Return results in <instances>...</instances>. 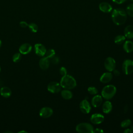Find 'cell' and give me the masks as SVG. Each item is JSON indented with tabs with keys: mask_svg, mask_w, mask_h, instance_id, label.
<instances>
[{
	"mask_svg": "<svg viewBox=\"0 0 133 133\" xmlns=\"http://www.w3.org/2000/svg\"><path fill=\"white\" fill-rule=\"evenodd\" d=\"M102 102V98L100 95L95 96L91 99V104L95 108L99 107Z\"/></svg>",
	"mask_w": 133,
	"mask_h": 133,
	"instance_id": "2e32d148",
	"label": "cell"
},
{
	"mask_svg": "<svg viewBox=\"0 0 133 133\" xmlns=\"http://www.w3.org/2000/svg\"><path fill=\"white\" fill-rule=\"evenodd\" d=\"M50 64L49 59L45 57L41 58L39 61V65L42 70H46L48 68Z\"/></svg>",
	"mask_w": 133,
	"mask_h": 133,
	"instance_id": "5bb4252c",
	"label": "cell"
},
{
	"mask_svg": "<svg viewBox=\"0 0 133 133\" xmlns=\"http://www.w3.org/2000/svg\"><path fill=\"white\" fill-rule=\"evenodd\" d=\"M21 59V55L20 53H16L12 56V60L14 62H19Z\"/></svg>",
	"mask_w": 133,
	"mask_h": 133,
	"instance_id": "83f0119b",
	"label": "cell"
},
{
	"mask_svg": "<svg viewBox=\"0 0 133 133\" xmlns=\"http://www.w3.org/2000/svg\"><path fill=\"white\" fill-rule=\"evenodd\" d=\"M49 60L50 62H51V63L52 64H58L60 61L59 58L57 56H56L55 55L54 56H53L52 57H51L50 59H49Z\"/></svg>",
	"mask_w": 133,
	"mask_h": 133,
	"instance_id": "f1b7e54d",
	"label": "cell"
},
{
	"mask_svg": "<svg viewBox=\"0 0 133 133\" xmlns=\"http://www.w3.org/2000/svg\"><path fill=\"white\" fill-rule=\"evenodd\" d=\"M116 92V88L113 85H108L104 86L101 91V95L103 98L107 100L112 98Z\"/></svg>",
	"mask_w": 133,
	"mask_h": 133,
	"instance_id": "3957f363",
	"label": "cell"
},
{
	"mask_svg": "<svg viewBox=\"0 0 133 133\" xmlns=\"http://www.w3.org/2000/svg\"><path fill=\"white\" fill-rule=\"evenodd\" d=\"M1 45H2V42H1V41L0 40V47H1Z\"/></svg>",
	"mask_w": 133,
	"mask_h": 133,
	"instance_id": "f35d334b",
	"label": "cell"
},
{
	"mask_svg": "<svg viewBox=\"0 0 133 133\" xmlns=\"http://www.w3.org/2000/svg\"><path fill=\"white\" fill-rule=\"evenodd\" d=\"M123 49L127 53L133 51V43L130 41H126L123 43Z\"/></svg>",
	"mask_w": 133,
	"mask_h": 133,
	"instance_id": "ac0fdd59",
	"label": "cell"
},
{
	"mask_svg": "<svg viewBox=\"0 0 133 133\" xmlns=\"http://www.w3.org/2000/svg\"><path fill=\"white\" fill-rule=\"evenodd\" d=\"M99 8L100 11L105 13L110 12L112 10V7L110 4L107 2H101L99 5Z\"/></svg>",
	"mask_w": 133,
	"mask_h": 133,
	"instance_id": "7c38bea8",
	"label": "cell"
},
{
	"mask_svg": "<svg viewBox=\"0 0 133 133\" xmlns=\"http://www.w3.org/2000/svg\"><path fill=\"white\" fill-rule=\"evenodd\" d=\"M2 84H3L2 81V80L0 79V87H2Z\"/></svg>",
	"mask_w": 133,
	"mask_h": 133,
	"instance_id": "d590c367",
	"label": "cell"
},
{
	"mask_svg": "<svg viewBox=\"0 0 133 133\" xmlns=\"http://www.w3.org/2000/svg\"><path fill=\"white\" fill-rule=\"evenodd\" d=\"M104 131L102 129L99 128L95 129V130H94V131H93V132H95V133H102Z\"/></svg>",
	"mask_w": 133,
	"mask_h": 133,
	"instance_id": "d6a6232c",
	"label": "cell"
},
{
	"mask_svg": "<svg viewBox=\"0 0 133 133\" xmlns=\"http://www.w3.org/2000/svg\"><path fill=\"white\" fill-rule=\"evenodd\" d=\"M0 71H1V67H0Z\"/></svg>",
	"mask_w": 133,
	"mask_h": 133,
	"instance_id": "60d3db41",
	"label": "cell"
},
{
	"mask_svg": "<svg viewBox=\"0 0 133 133\" xmlns=\"http://www.w3.org/2000/svg\"><path fill=\"white\" fill-rule=\"evenodd\" d=\"M32 46L28 43H24L21 45L19 49L20 54L23 55H26L31 52L32 50Z\"/></svg>",
	"mask_w": 133,
	"mask_h": 133,
	"instance_id": "4fadbf2b",
	"label": "cell"
},
{
	"mask_svg": "<svg viewBox=\"0 0 133 133\" xmlns=\"http://www.w3.org/2000/svg\"><path fill=\"white\" fill-rule=\"evenodd\" d=\"M61 95L62 97L66 100L71 99L73 97L72 92L69 89H66L63 90L61 92Z\"/></svg>",
	"mask_w": 133,
	"mask_h": 133,
	"instance_id": "44dd1931",
	"label": "cell"
},
{
	"mask_svg": "<svg viewBox=\"0 0 133 133\" xmlns=\"http://www.w3.org/2000/svg\"><path fill=\"white\" fill-rule=\"evenodd\" d=\"M131 130H132V132H133V126H131Z\"/></svg>",
	"mask_w": 133,
	"mask_h": 133,
	"instance_id": "8d00e7d4",
	"label": "cell"
},
{
	"mask_svg": "<svg viewBox=\"0 0 133 133\" xmlns=\"http://www.w3.org/2000/svg\"><path fill=\"white\" fill-rule=\"evenodd\" d=\"M45 55L46 56V57L48 58V59H50L55 55V51L53 49H49L48 50H46Z\"/></svg>",
	"mask_w": 133,
	"mask_h": 133,
	"instance_id": "cb8c5ba5",
	"label": "cell"
},
{
	"mask_svg": "<svg viewBox=\"0 0 133 133\" xmlns=\"http://www.w3.org/2000/svg\"><path fill=\"white\" fill-rule=\"evenodd\" d=\"M104 65L105 69L107 71H108L109 72H111L115 69L116 66V62L115 60L113 58L109 57L105 59Z\"/></svg>",
	"mask_w": 133,
	"mask_h": 133,
	"instance_id": "8992f818",
	"label": "cell"
},
{
	"mask_svg": "<svg viewBox=\"0 0 133 133\" xmlns=\"http://www.w3.org/2000/svg\"><path fill=\"white\" fill-rule=\"evenodd\" d=\"M131 124V120L129 119H126L123 121L121 123V126L123 128H126L130 126Z\"/></svg>",
	"mask_w": 133,
	"mask_h": 133,
	"instance_id": "484cf974",
	"label": "cell"
},
{
	"mask_svg": "<svg viewBox=\"0 0 133 133\" xmlns=\"http://www.w3.org/2000/svg\"><path fill=\"white\" fill-rule=\"evenodd\" d=\"M126 12L128 16L133 17V3L130 4L127 6L126 9Z\"/></svg>",
	"mask_w": 133,
	"mask_h": 133,
	"instance_id": "603a6c76",
	"label": "cell"
},
{
	"mask_svg": "<svg viewBox=\"0 0 133 133\" xmlns=\"http://www.w3.org/2000/svg\"><path fill=\"white\" fill-rule=\"evenodd\" d=\"M88 93H89L90 95H96L98 92V89L95 87L93 86L89 87L87 89Z\"/></svg>",
	"mask_w": 133,
	"mask_h": 133,
	"instance_id": "4316f807",
	"label": "cell"
},
{
	"mask_svg": "<svg viewBox=\"0 0 133 133\" xmlns=\"http://www.w3.org/2000/svg\"><path fill=\"white\" fill-rule=\"evenodd\" d=\"M112 110V105L110 101H106L102 105V111L104 113L108 114Z\"/></svg>",
	"mask_w": 133,
	"mask_h": 133,
	"instance_id": "ffe728a7",
	"label": "cell"
},
{
	"mask_svg": "<svg viewBox=\"0 0 133 133\" xmlns=\"http://www.w3.org/2000/svg\"><path fill=\"white\" fill-rule=\"evenodd\" d=\"M0 94L4 98H8L11 95V91L8 87H2L0 89Z\"/></svg>",
	"mask_w": 133,
	"mask_h": 133,
	"instance_id": "d6986e66",
	"label": "cell"
},
{
	"mask_svg": "<svg viewBox=\"0 0 133 133\" xmlns=\"http://www.w3.org/2000/svg\"><path fill=\"white\" fill-rule=\"evenodd\" d=\"M114 3L117 4H121L123 3H124L127 0H112Z\"/></svg>",
	"mask_w": 133,
	"mask_h": 133,
	"instance_id": "1f68e13d",
	"label": "cell"
},
{
	"mask_svg": "<svg viewBox=\"0 0 133 133\" xmlns=\"http://www.w3.org/2000/svg\"><path fill=\"white\" fill-rule=\"evenodd\" d=\"M76 131L79 133H92L93 126L88 123H81L77 125L75 128Z\"/></svg>",
	"mask_w": 133,
	"mask_h": 133,
	"instance_id": "277c9868",
	"label": "cell"
},
{
	"mask_svg": "<svg viewBox=\"0 0 133 133\" xmlns=\"http://www.w3.org/2000/svg\"><path fill=\"white\" fill-rule=\"evenodd\" d=\"M29 28L30 30L32 32H36L38 30V26L36 24L34 23H31L29 24H28Z\"/></svg>",
	"mask_w": 133,
	"mask_h": 133,
	"instance_id": "d4e9b609",
	"label": "cell"
},
{
	"mask_svg": "<svg viewBox=\"0 0 133 133\" xmlns=\"http://www.w3.org/2000/svg\"><path fill=\"white\" fill-rule=\"evenodd\" d=\"M79 109L81 112L83 113L88 114L91 110V106L86 99H84L80 102Z\"/></svg>",
	"mask_w": 133,
	"mask_h": 133,
	"instance_id": "ba28073f",
	"label": "cell"
},
{
	"mask_svg": "<svg viewBox=\"0 0 133 133\" xmlns=\"http://www.w3.org/2000/svg\"><path fill=\"white\" fill-rule=\"evenodd\" d=\"M19 24H20V26L21 27L23 28H26V27H27V26H28V23H27L26 22H25V21H21V22H20Z\"/></svg>",
	"mask_w": 133,
	"mask_h": 133,
	"instance_id": "4dcf8cb0",
	"label": "cell"
},
{
	"mask_svg": "<svg viewBox=\"0 0 133 133\" xmlns=\"http://www.w3.org/2000/svg\"><path fill=\"white\" fill-rule=\"evenodd\" d=\"M124 133H132V130H131V129L127 128V129H126L124 131Z\"/></svg>",
	"mask_w": 133,
	"mask_h": 133,
	"instance_id": "e575fe53",
	"label": "cell"
},
{
	"mask_svg": "<svg viewBox=\"0 0 133 133\" xmlns=\"http://www.w3.org/2000/svg\"><path fill=\"white\" fill-rule=\"evenodd\" d=\"M59 72H60V74H61L62 76H64V75H65L67 74V70H66V69L65 67L62 66V67L60 69Z\"/></svg>",
	"mask_w": 133,
	"mask_h": 133,
	"instance_id": "f546056e",
	"label": "cell"
},
{
	"mask_svg": "<svg viewBox=\"0 0 133 133\" xmlns=\"http://www.w3.org/2000/svg\"><path fill=\"white\" fill-rule=\"evenodd\" d=\"M34 49L35 54L41 57L45 56L47 50L45 47L42 44H36L34 46Z\"/></svg>",
	"mask_w": 133,
	"mask_h": 133,
	"instance_id": "8fae6325",
	"label": "cell"
},
{
	"mask_svg": "<svg viewBox=\"0 0 133 133\" xmlns=\"http://www.w3.org/2000/svg\"><path fill=\"white\" fill-rule=\"evenodd\" d=\"M113 74L115 76H119L120 75V72L119 71H118L117 70H113Z\"/></svg>",
	"mask_w": 133,
	"mask_h": 133,
	"instance_id": "836d02e7",
	"label": "cell"
},
{
	"mask_svg": "<svg viewBox=\"0 0 133 133\" xmlns=\"http://www.w3.org/2000/svg\"><path fill=\"white\" fill-rule=\"evenodd\" d=\"M113 22L117 25L125 23L127 20V14L125 10L122 8L114 9L111 15Z\"/></svg>",
	"mask_w": 133,
	"mask_h": 133,
	"instance_id": "6da1fadb",
	"label": "cell"
},
{
	"mask_svg": "<svg viewBox=\"0 0 133 133\" xmlns=\"http://www.w3.org/2000/svg\"><path fill=\"white\" fill-rule=\"evenodd\" d=\"M131 1H132V2H133V0H131Z\"/></svg>",
	"mask_w": 133,
	"mask_h": 133,
	"instance_id": "ab89813d",
	"label": "cell"
},
{
	"mask_svg": "<svg viewBox=\"0 0 133 133\" xmlns=\"http://www.w3.org/2000/svg\"><path fill=\"white\" fill-rule=\"evenodd\" d=\"M60 84L62 88L70 90L76 86V82L73 76L66 74L62 77Z\"/></svg>",
	"mask_w": 133,
	"mask_h": 133,
	"instance_id": "7a4b0ae2",
	"label": "cell"
},
{
	"mask_svg": "<svg viewBox=\"0 0 133 133\" xmlns=\"http://www.w3.org/2000/svg\"><path fill=\"white\" fill-rule=\"evenodd\" d=\"M53 114V110L49 107L42 108L39 112L41 117L43 118H48L50 117Z\"/></svg>",
	"mask_w": 133,
	"mask_h": 133,
	"instance_id": "9c48e42d",
	"label": "cell"
},
{
	"mask_svg": "<svg viewBox=\"0 0 133 133\" xmlns=\"http://www.w3.org/2000/svg\"><path fill=\"white\" fill-rule=\"evenodd\" d=\"M113 78V75L111 73L105 72L104 73L100 78V81L102 83H108L110 82Z\"/></svg>",
	"mask_w": 133,
	"mask_h": 133,
	"instance_id": "9a60e30c",
	"label": "cell"
},
{
	"mask_svg": "<svg viewBox=\"0 0 133 133\" xmlns=\"http://www.w3.org/2000/svg\"><path fill=\"white\" fill-rule=\"evenodd\" d=\"M104 116L100 113H95L90 117V121L92 124H99L102 123L104 121Z\"/></svg>",
	"mask_w": 133,
	"mask_h": 133,
	"instance_id": "30bf717a",
	"label": "cell"
},
{
	"mask_svg": "<svg viewBox=\"0 0 133 133\" xmlns=\"http://www.w3.org/2000/svg\"><path fill=\"white\" fill-rule=\"evenodd\" d=\"M61 85L60 84L56 82H50L47 86L48 90L53 94L58 93L61 90Z\"/></svg>",
	"mask_w": 133,
	"mask_h": 133,
	"instance_id": "52a82bcc",
	"label": "cell"
},
{
	"mask_svg": "<svg viewBox=\"0 0 133 133\" xmlns=\"http://www.w3.org/2000/svg\"><path fill=\"white\" fill-rule=\"evenodd\" d=\"M26 132V131H20V132Z\"/></svg>",
	"mask_w": 133,
	"mask_h": 133,
	"instance_id": "74e56055",
	"label": "cell"
},
{
	"mask_svg": "<svg viewBox=\"0 0 133 133\" xmlns=\"http://www.w3.org/2000/svg\"><path fill=\"white\" fill-rule=\"evenodd\" d=\"M126 39V37L124 35H117L114 38V42L117 45H121L123 44Z\"/></svg>",
	"mask_w": 133,
	"mask_h": 133,
	"instance_id": "7402d4cb",
	"label": "cell"
},
{
	"mask_svg": "<svg viewBox=\"0 0 133 133\" xmlns=\"http://www.w3.org/2000/svg\"><path fill=\"white\" fill-rule=\"evenodd\" d=\"M124 36L128 38H133V25H128L125 28L124 30Z\"/></svg>",
	"mask_w": 133,
	"mask_h": 133,
	"instance_id": "e0dca14e",
	"label": "cell"
},
{
	"mask_svg": "<svg viewBox=\"0 0 133 133\" xmlns=\"http://www.w3.org/2000/svg\"><path fill=\"white\" fill-rule=\"evenodd\" d=\"M122 70L126 75H129L133 72V61L130 59L125 60L122 65Z\"/></svg>",
	"mask_w": 133,
	"mask_h": 133,
	"instance_id": "5b68a950",
	"label": "cell"
}]
</instances>
